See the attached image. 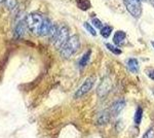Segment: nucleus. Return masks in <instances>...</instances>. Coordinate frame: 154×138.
<instances>
[{
    "instance_id": "nucleus-25",
    "label": "nucleus",
    "mask_w": 154,
    "mask_h": 138,
    "mask_svg": "<svg viewBox=\"0 0 154 138\" xmlns=\"http://www.w3.org/2000/svg\"><path fill=\"white\" fill-rule=\"evenodd\" d=\"M139 1H140V2H142V1H145V0H139Z\"/></svg>"
},
{
    "instance_id": "nucleus-9",
    "label": "nucleus",
    "mask_w": 154,
    "mask_h": 138,
    "mask_svg": "<svg viewBox=\"0 0 154 138\" xmlns=\"http://www.w3.org/2000/svg\"><path fill=\"white\" fill-rule=\"evenodd\" d=\"M128 67L130 69L131 72L133 73H137L139 71V62L137 59H134V58H131V59L128 60Z\"/></svg>"
},
{
    "instance_id": "nucleus-20",
    "label": "nucleus",
    "mask_w": 154,
    "mask_h": 138,
    "mask_svg": "<svg viewBox=\"0 0 154 138\" xmlns=\"http://www.w3.org/2000/svg\"><path fill=\"white\" fill-rule=\"evenodd\" d=\"M143 138H154V129L153 128H150L147 132H145Z\"/></svg>"
},
{
    "instance_id": "nucleus-15",
    "label": "nucleus",
    "mask_w": 154,
    "mask_h": 138,
    "mask_svg": "<svg viewBox=\"0 0 154 138\" xmlns=\"http://www.w3.org/2000/svg\"><path fill=\"white\" fill-rule=\"evenodd\" d=\"M58 32H59L58 26H57L56 24H51V29H49V32H48V35H49V37H51V39H53V40H54V39L56 38Z\"/></svg>"
},
{
    "instance_id": "nucleus-26",
    "label": "nucleus",
    "mask_w": 154,
    "mask_h": 138,
    "mask_svg": "<svg viewBox=\"0 0 154 138\" xmlns=\"http://www.w3.org/2000/svg\"><path fill=\"white\" fill-rule=\"evenodd\" d=\"M2 1H3V0H0V3H1V2H2Z\"/></svg>"
},
{
    "instance_id": "nucleus-3",
    "label": "nucleus",
    "mask_w": 154,
    "mask_h": 138,
    "mask_svg": "<svg viewBox=\"0 0 154 138\" xmlns=\"http://www.w3.org/2000/svg\"><path fill=\"white\" fill-rule=\"evenodd\" d=\"M128 11L134 18H140L142 14V4L139 0H123Z\"/></svg>"
},
{
    "instance_id": "nucleus-10",
    "label": "nucleus",
    "mask_w": 154,
    "mask_h": 138,
    "mask_svg": "<svg viewBox=\"0 0 154 138\" xmlns=\"http://www.w3.org/2000/svg\"><path fill=\"white\" fill-rule=\"evenodd\" d=\"M125 39V33L123 31H117L115 32L113 36V42L116 44V46H120Z\"/></svg>"
},
{
    "instance_id": "nucleus-16",
    "label": "nucleus",
    "mask_w": 154,
    "mask_h": 138,
    "mask_svg": "<svg viewBox=\"0 0 154 138\" xmlns=\"http://www.w3.org/2000/svg\"><path fill=\"white\" fill-rule=\"evenodd\" d=\"M111 33H112V27L110 26H105L101 29V35L104 38H108Z\"/></svg>"
},
{
    "instance_id": "nucleus-2",
    "label": "nucleus",
    "mask_w": 154,
    "mask_h": 138,
    "mask_svg": "<svg viewBox=\"0 0 154 138\" xmlns=\"http://www.w3.org/2000/svg\"><path fill=\"white\" fill-rule=\"evenodd\" d=\"M79 44H80V40H79L77 35H73V36L69 37V39H68V41L66 42V44L61 49L62 57L68 59V58H70L71 56H73V55L76 53L77 50H78Z\"/></svg>"
},
{
    "instance_id": "nucleus-11",
    "label": "nucleus",
    "mask_w": 154,
    "mask_h": 138,
    "mask_svg": "<svg viewBox=\"0 0 154 138\" xmlns=\"http://www.w3.org/2000/svg\"><path fill=\"white\" fill-rule=\"evenodd\" d=\"M91 51L88 50V51L85 52V54L81 57V59L79 60V66H80L81 68H83V67H85L86 65H88L89 59H91Z\"/></svg>"
},
{
    "instance_id": "nucleus-4",
    "label": "nucleus",
    "mask_w": 154,
    "mask_h": 138,
    "mask_svg": "<svg viewBox=\"0 0 154 138\" xmlns=\"http://www.w3.org/2000/svg\"><path fill=\"white\" fill-rule=\"evenodd\" d=\"M69 39V31H68V28L65 26L61 27L59 28V32L57 34L56 38L54 39V44L57 49L61 50L62 47L66 44V42L68 41Z\"/></svg>"
},
{
    "instance_id": "nucleus-14",
    "label": "nucleus",
    "mask_w": 154,
    "mask_h": 138,
    "mask_svg": "<svg viewBox=\"0 0 154 138\" xmlns=\"http://www.w3.org/2000/svg\"><path fill=\"white\" fill-rule=\"evenodd\" d=\"M77 4H78L79 8L82 9V11H88L89 7H91V2H89V0H78Z\"/></svg>"
},
{
    "instance_id": "nucleus-1",
    "label": "nucleus",
    "mask_w": 154,
    "mask_h": 138,
    "mask_svg": "<svg viewBox=\"0 0 154 138\" xmlns=\"http://www.w3.org/2000/svg\"><path fill=\"white\" fill-rule=\"evenodd\" d=\"M44 20L45 19H43L42 16H40L39 14H36V12L30 14L27 16V19H26L27 27H28L32 33L39 35L40 34L42 26H43Z\"/></svg>"
},
{
    "instance_id": "nucleus-7",
    "label": "nucleus",
    "mask_w": 154,
    "mask_h": 138,
    "mask_svg": "<svg viewBox=\"0 0 154 138\" xmlns=\"http://www.w3.org/2000/svg\"><path fill=\"white\" fill-rule=\"evenodd\" d=\"M125 100H117V101H115L112 104V106H111V109H110L111 114H112L113 117L118 115L121 112V110L123 109V107H125Z\"/></svg>"
},
{
    "instance_id": "nucleus-17",
    "label": "nucleus",
    "mask_w": 154,
    "mask_h": 138,
    "mask_svg": "<svg viewBox=\"0 0 154 138\" xmlns=\"http://www.w3.org/2000/svg\"><path fill=\"white\" fill-rule=\"evenodd\" d=\"M106 47H107V49L109 50L110 52H112L113 54H115V55H120L121 53V50L120 49H118V47H114L112 46L111 43H106Z\"/></svg>"
},
{
    "instance_id": "nucleus-23",
    "label": "nucleus",
    "mask_w": 154,
    "mask_h": 138,
    "mask_svg": "<svg viewBox=\"0 0 154 138\" xmlns=\"http://www.w3.org/2000/svg\"><path fill=\"white\" fill-rule=\"evenodd\" d=\"M149 2L151 3V5L154 6V0H149Z\"/></svg>"
},
{
    "instance_id": "nucleus-22",
    "label": "nucleus",
    "mask_w": 154,
    "mask_h": 138,
    "mask_svg": "<svg viewBox=\"0 0 154 138\" xmlns=\"http://www.w3.org/2000/svg\"><path fill=\"white\" fill-rule=\"evenodd\" d=\"M146 73H147V75L151 79L154 81V69H148L147 71H146Z\"/></svg>"
},
{
    "instance_id": "nucleus-19",
    "label": "nucleus",
    "mask_w": 154,
    "mask_h": 138,
    "mask_svg": "<svg viewBox=\"0 0 154 138\" xmlns=\"http://www.w3.org/2000/svg\"><path fill=\"white\" fill-rule=\"evenodd\" d=\"M84 27H85V29L88 30V31L93 35V36H96L97 35V32H96L95 28H93V27H91L88 23H84Z\"/></svg>"
},
{
    "instance_id": "nucleus-24",
    "label": "nucleus",
    "mask_w": 154,
    "mask_h": 138,
    "mask_svg": "<svg viewBox=\"0 0 154 138\" xmlns=\"http://www.w3.org/2000/svg\"><path fill=\"white\" fill-rule=\"evenodd\" d=\"M151 44H152V47H154V41H151Z\"/></svg>"
},
{
    "instance_id": "nucleus-21",
    "label": "nucleus",
    "mask_w": 154,
    "mask_h": 138,
    "mask_svg": "<svg viewBox=\"0 0 154 138\" xmlns=\"http://www.w3.org/2000/svg\"><path fill=\"white\" fill-rule=\"evenodd\" d=\"M93 24H94V26H95L96 28H99V29H102V28H103V24H102L100 20L97 19V18H95V19H93Z\"/></svg>"
},
{
    "instance_id": "nucleus-18",
    "label": "nucleus",
    "mask_w": 154,
    "mask_h": 138,
    "mask_svg": "<svg viewBox=\"0 0 154 138\" xmlns=\"http://www.w3.org/2000/svg\"><path fill=\"white\" fill-rule=\"evenodd\" d=\"M5 5L9 9H12L17 6V0H5Z\"/></svg>"
},
{
    "instance_id": "nucleus-8",
    "label": "nucleus",
    "mask_w": 154,
    "mask_h": 138,
    "mask_svg": "<svg viewBox=\"0 0 154 138\" xmlns=\"http://www.w3.org/2000/svg\"><path fill=\"white\" fill-rule=\"evenodd\" d=\"M25 30H26V24L24 23L23 21L19 22L18 24H17L16 28H14V37L16 38H21V37H23V35L25 34Z\"/></svg>"
},
{
    "instance_id": "nucleus-12",
    "label": "nucleus",
    "mask_w": 154,
    "mask_h": 138,
    "mask_svg": "<svg viewBox=\"0 0 154 138\" xmlns=\"http://www.w3.org/2000/svg\"><path fill=\"white\" fill-rule=\"evenodd\" d=\"M142 117H143V109L142 107L139 106L137 108L136 112H135V117H134V121L137 125H140L141 122H142Z\"/></svg>"
},
{
    "instance_id": "nucleus-5",
    "label": "nucleus",
    "mask_w": 154,
    "mask_h": 138,
    "mask_svg": "<svg viewBox=\"0 0 154 138\" xmlns=\"http://www.w3.org/2000/svg\"><path fill=\"white\" fill-rule=\"evenodd\" d=\"M94 84H95V77L94 76H91V77H88V79H86L83 84L80 86V88L76 91L75 98L82 97L85 94H88V93L93 89Z\"/></svg>"
},
{
    "instance_id": "nucleus-13",
    "label": "nucleus",
    "mask_w": 154,
    "mask_h": 138,
    "mask_svg": "<svg viewBox=\"0 0 154 138\" xmlns=\"http://www.w3.org/2000/svg\"><path fill=\"white\" fill-rule=\"evenodd\" d=\"M108 121H109V114L107 112H103V114L99 115L97 123H98V125H105L108 123Z\"/></svg>"
},
{
    "instance_id": "nucleus-6",
    "label": "nucleus",
    "mask_w": 154,
    "mask_h": 138,
    "mask_svg": "<svg viewBox=\"0 0 154 138\" xmlns=\"http://www.w3.org/2000/svg\"><path fill=\"white\" fill-rule=\"evenodd\" d=\"M111 89V82L109 79H103V82H101V85L98 88V94L100 97H103L107 95V93L110 91Z\"/></svg>"
}]
</instances>
